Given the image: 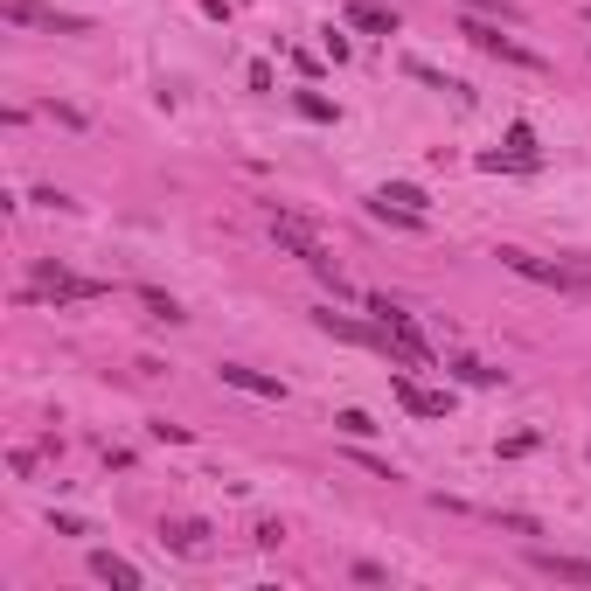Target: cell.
I'll return each mask as SVG.
<instances>
[{"mask_svg":"<svg viewBox=\"0 0 591 591\" xmlns=\"http://www.w3.org/2000/svg\"><path fill=\"white\" fill-rule=\"evenodd\" d=\"M369 313H376V327L390 334V362H404V369H432V362H439L411 306H397L390 293H369Z\"/></svg>","mask_w":591,"mask_h":591,"instance_id":"cell-1","label":"cell"},{"mask_svg":"<svg viewBox=\"0 0 591 591\" xmlns=\"http://www.w3.org/2000/svg\"><path fill=\"white\" fill-rule=\"evenodd\" d=\"M501 265H508V272H522V279H536V286H550V293H591V272L585 265H578V258H571V265H564V258H529V251H501Z\"/></svg>","mask_w":591,"mask_h":591,"instance_id":"cell-2","label":"cell"},{"mask_svg":"<svg viewBox=\"0 0 591 591\" xmlns=\"http://www.w3.org/2000/svg\"><path fill=\"white\" fill-rule=\"evenodd\" d=\"M272 237H279V251H293V258L306 265V272H327V265H334L327 237H320V230H313L306 216H293V209H279V202H272Z\"/></svg>","mask_w":591,"mask_h":591,"instance_id":"cell-3","label":"cell"},{"mask_svg":"<svg viewBox=\"0 0 591 591\" xmlns=\"http://www.w3.org/2000/svg\"><path fill=\"white\" fill-rule=\"evenodd\" d=\"M459 35H466V42H473L480 56H494V63H515V70H550V63H543V56H536L529 42L501 35V21H473V14H466V21H459Z\"/></svg>","mask_w":591,"mask_h":591,"instance_id":"cell-4","label":"cell"},{"mask_svg":"<svg viewBox=\"0 0 591 591\" xmlns=\"http://www.w3.org/2000/svg\"><path fill=\"white\" fill-rule=\"evenodd\" d=\"M112 286H98V279H77V272H63V265H42L35 272V286L28 299H56V306H70V299H105Z\"/></svg>","mask_w":591,"mask_h":591,"instance_id":"cell-5","label":"cell"},{"mask_svg":"<svg viewBox=\"0 0 591 591\" xmlns=\"http://www.w3.org/2000/svg\"><path fill=\"white\" fill-rule=\"evenodd\" d=\"M390 397H397L411 418H445V411H452V404H445V390H425L404 362H390Z\"/></svg>","mask_w":591,"mask_h":591,"instance_id":"cell-6","label":"cell"},{"mask_svg":"<svg viewBox=\"0 0 591 591\" xmlns=\"http://www.w3.org/2000/svg\"><path fill=\"white\" fill-rule=\"evenodd\" d=\"M0 21L7 28H49V35H84V14H56V7H35V0H7Z\"/></svg>","mask_w":591,"mask_h":591,"instance_id":"cell-7","label":"cell"},{"mask_svg":"<svg viewBox=\"0 0 591 591\" xmlns=\"http://www.w3.org/2000/svg\"><path fill=\"white\" fill-rule=\"evenodd\" d=\"M313 327H320V334H334V341H355V348H383V355H390V334H383V327L348 320V313H334V306H320V313H313Z\"/></svg>","mask_w":591,"mask_h":591,"instance_id":"cell-8","label":"cell"},{"mask_svg":"<svg viewBox=\"0 0 591 591\" xmlns=\"http://www.w3.org/2000/svg\"><path fill=\"white\" fill-rule=\"evenodd\" d=\"M216 383H230V390H244V397H265V404H286V383L265 376V369H244V362H223Z\"/></svg>","mask_w":591,"mask_h":591,"instance_id":"cell-9","label":"cell"},{"mask_svg":"<svg viewBox=\"0 0 591 591\" xmlns=\"http://www.w3.org/2000/svg\"><path fill=\"white\" fill-rule=\"evenodd\" d=\"M160 543L181 557H209V522H160Z\"/></svg>","mask_w":591,"mask_h":591,"instance_id":"cell-10","label":"cell"},{"mask_svg":"<svg viewBox=\"0 0 591 591\" xmlns=\"http://www.w3.org/2000/svg\"><path fill=\"white\" fill-rule=\"evenodd\" d=\"M529 564H536V571H550V578H564V585H591V557H557V550H529Z\"/></svg>","mask_w":591,"mask_h":591,"instance_id":"cell-11","label":"cell"},{"mask_svg":"<svg viewBox=\"0 0 591 591\" xmlns=\"http://www.w3.org/2000/svg\"><path fill=\"white\" fill-rule=\"evenodd\" d=\"M348 28H362V35H397V14L390 7H376V0H348Z\"/></svg>","mask_w":591,"mask_h":591,"instance_id":"cell-12","label":"cell"},{"mask_svg":"<svg viewBox=\"0 0 591 591\" xmlns=\"http://www.w3.org/2000/svg\"><path fill=\"white\" fill-rule=\"evenodd\" d=\"M91 578L98 585H119V591H140V571L126 557H112V550H91Z\"/></svg>","mask_w":591,"mask_h":591,"instance_id":"cell-13","label":"cell"},{"mask_svg":"<svg viewBox=\"0 0 591 591\" xmlns=\"http://www.w3.org/2000/svg\"><path fill=\"white\" fill-rule=\"evenodd\" d=\"M369 202H390V209H411V216H425L432 202H425V188H411V181H383Z\"/></svg>","mask_w":591,"mask_h":591,"instance_id":"cell-14","label":"cell"},{"mask_svg":"<svg viewBox=\"0 0 591 591\" xmlns=\"http://www.w3.org/2000/svg\"><path fill=\"white\" fill-rule=\"evenodd\" d=\"M445 369H452V376H459V383H466V390H494V383H508V376H501V369H487V362H473V355H452V362H445Z\"/></svg>","mask_w":591,"mask_h":591,"instance_id":"cell-15","label":"cell"},{"mask_svg":"<svg viewBox=\"0 0 591 591\" xmlns=\"http://www.w3.org/2000/svg\"><path fill=\"white\" fill-rule=\"evenodd\" d=\"M404 70H411L418 84H432V91H452V98H466V84H459V77H445V70H432V63H418V56H411Z\"/></svg>","mask_w":591,"mask_h":591,"instance_id":"cell-16","label":"cell"},{"mask_svg":"<svg viewBox=\"0 0 591 591\" xmlns=\"http://www.w3.org/2000/svg\"><path fill=\"white\" fill-rule=\"evenodd\" d=\"M140 306H147L153 320H167V327H174V320H188V313H181V306H174V299L160 293V286H140Z\"/></svg>","mask_w":591,"mask_h":591,"instance_id":"cell-17","label":"cell"},{"mask_svg":"<svg viewBox=\"0 0 591 591\" xmlns=\"http://www.w3.org/2000/svg\"><path fill=\"white\" fill-rule=\"evenodd\" d=\"M334 432H341V439H376V418H369V411H341V418H334Z\"/></svg>","mask_w":591,"mask_h":591,"instance_id":"cell-18","label":"cell"},{"mask_svg":"<svg viewBox=\"0 0 591 591\" xmlns=\"http://www.w3.org/2000/svg\"><path fill=\"white\" fill-rule=\"evenodd\" d=\"M299 112H306L313 126H334V98H320V91H299Z\"/></svg>","mask_w":591,"mask_h":591,"instance_id":"cell-19","label":"cell"},{"mask_svg":"<svg viewBox=\"0 0 591 591\" xmlns=\"http://www.w3.org/2000/svg\"><path fill=\"white\" fill-rule=\"evenodd\" d=\"M369 216H376V223H397V230H425V216H411V209H390V202H369Z\"/></svg>","mask_w":591,"mask_h":591,"instance_id":"cell-20","label":"cell"},{"mask_svg":"<svg viewBox=\"0 0 591 591\" xmlns=\"http://www.w3.org/2000/svg\"><path fill=\"white\" fill-rule=\"evenodd\" d=\"M320 56L341 63V56H348V28H320Z\"/></svg>","mask_w":591,"mask_h":591,"instance_id":"cell-21","label":"cell"},{"mask_svg":"<svg viewBox=\"0 0 591 591\" xmlns=\"http://www.w3.org/2000/svg\"><path fill=\"white\" fill-rule=\"evenodd\" d=\"M147 432H153V439H160V445H188V425H167V418H153Z\"/></svg>","mask_w":591,"mask_h":591,"instance_id":"cell-22","label":"cell"},{"mask_svg":"<svg viewBox=\"0 0 591 591\" xmlns=\"http://www.w3.org/2000/svg\"><path fill=\"white\" fill-rule=\"evenodd\" d=\"M355 466H362V473H376V480H397V466H390V459H369V452H355Z\"/></svg>","mask_w":591,"mask_h":591,"instance_id":"cell-23","label":"cell"}]
</instances>
